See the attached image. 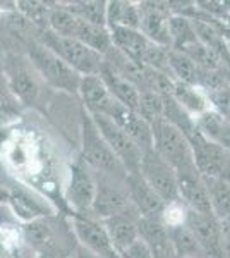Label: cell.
Instances as JSON below:
<instances>
[{"label": "cell", "mask_w": 230, "mask_h": 258, "mask_svg": "<svg viewBox=\"0 0 230 258\" xmlns=\"http://www.w3.org/2000/svg\"><path fill=\"white\" fill-rule=\"evenodd\" d=\"M184 226L196 238L206 258H221V224L215 215L187 209Z\"/></svg>", "instance_id": "5bb4252c"}, {"label": "cell", "mask_w": 230, "mask_h": 258, "mask_svg": "<svg viewBox=\"0 0 230 258\" xmlns=\"http://www.w3.org/2000/svg\"><path fill=\"white\" fill-rule=\"evenodd\" d=\"M0 26H2V14H0Z\"/></svg>", "instance_id": "ee69618b"}, {"label": "cell", "mask_w": 230, "mask_h": 258, "mask_svg": "<svg viewBox=\"0 0 230 258\" xmlns=\"http://www.w3.org/2000/svg\"><path fill=\"white\" fill-rule=\"evenodd\" d=\"M78 95L83 100L85 112L90 115H105L110 117L112 112L117 107V102L110 93H108L105 83L98 74L93 76H83L79 83Z\"/></svg>", "instance_id": "e0dca14e"}, {"label": "cell", "mask_w": 230, "mask_h": 258, "mask_svg": "<svg viewBox=\"0 0 230 258\" xmlns=\"http://www.w3.org/2000/svg\"><path fill=\"white\" fill-rule=\"evenodd\" d=\"M139 219L141 215L137 214V210L129 205L125 210L102 220L115 251H122L139 239Z\"/></svg>", "instance_id": "2e32d148"}, {"label": "cell", "mask_w": 230, "mask_h": 258, "mask_svg": "<svg viewBox=\"0 0 230 258\" xmlns=\"http://www.w3.org/2000/svg\"><path fill=\"white\" fill-rule=\"evenodd\" d=\"M21 103L14 98L6 83H0V115H14L19 112Z\"/></svg>", "instance_id": "e575fe53"}, {"label": "cell", "mask_w": 230, "mask_h": 258, "mask_svg": "<svg viewBox=\"0 0 230 258\" xmlns=\"http://www.w3.org/2000/svg\"><path fill=\"white\" fill-rule=\"evenodd\" d=\"M47 30L57 33L60 36H65V38L81 41L83 45L98 52L100 55H105L112 47L108 28L85 23V21L76 18L74 14H70L64 7V4L53 2L52 9H50Z\"/></svg>", "instance_id": "7a4b0ae2"}, {"label": "cell", "mask_w": 230, "mask_h": 258, "mask_svg": "<svg viewBox=\"0 0 230 258\" xmlns=\"http://www.w3.org/2000/svg\"><path fill=\"white\" fill-rule=\"evenodd\" d=\"M19 220L9 207V203H0V227H14Z\"/></svg>", "instance_id": "74e56055"}, {"label": "cell", "mask_w": 230, "mask_h": 258, "mask_svg": "<svg viewBox=\"0 0 230 258\" xmlns=\"http://www.w3.org/2000/svg\"><path fill=\"white\" fill-rule=\"evenodd\" d=\"M4 81V78H0V83H2Z\"/></svg>", "instance_id": "f6af8a7d"}, {"label": "cell", "mask_w": 230, "mask_h": 258, "mask_svg": "<svg viewBox=\"0 0 230 258\" xmlns=\"http://www.w3.org/2000/svg\"><path fill=\"white\" fill-rule=\"evenodd\" d=\"M7 157H9V162L14 167L18 169H23L28 165L29 162V153H28V148L24 147L23 143H12V147L9 148V152H7Z\"/></svg>", "instance_id": "d590c367"}, {"label": "cell", "mask_w": 230, "mask_h": 258, "mask_svg": "<svg viewBox=\"0 0 230 258\" xmlns=\"http://www.w3.org/2000/svg\"><path fill=\"white\" fill-rule=\"evenodd\" d=\"M95 174V198L90 215L98 220H105L112 215L119 214L131 205L129 202L125 177H114L107 174Z\"/></svg>", "instance_id": "30bf717a"}, {"label": "cell", "mask_w": 230, "mask_h": 258, "mask_svg": "<svg viewBox=\"0 0 230 258\" xmlns=\"http://www.w3.org/2000/svg\"><path fill=\"white\" fill-rule=\"evenodd\" d=\"M24 55L41 81L53 86L55 90H64L67 93L78 95V88L83 76H79L76 71L64 64L55 53L50 52L36 38L24 43Z\"/></svg>", "instance_id": "3957f363"}, {"label": "cell", "mask_w": 230, "mask_h": 258, "mask_svg": "<svg viewBox=\"0 0 230 258\" xmlns=\"http://www.w3.org/2000/svg\"><path fill=\"white\" fill-rule=\"evenodd\" d=\"M70 229H72V234L79 246L95 253L96 256L105 258L115 251L102 220L91 217V215L74 214L70 219Z\"/></svg>", "instance_id": "4fadbf2b"}, {"label": "cell", "mask_w": 230, "mask_h": 258, "mask_svg": "<svg viewBox=\"0 0 230 258\" xmlns=\"http://www.w3.org/2000/svg\"><path fill=\"white\" fill-rule=\"evenodd\" d=\"M33 258H50V256H45V255H35Z\"/></svg>", "instance_id": "7bdbcfd3"}, {"label": "cell", "mask_w": 230, "mask_h": 258, "mask_svg": "<svg viewBox=\"0 0 230 258\" xmlns=\"http://www.w3.org/2000/svg\"><path fill=\"white\" fill-rule=\"evenodd\" d=\"M198 172L208 179L230 181V150L208 140L199 129L187 136Z\"/></svg>", "instance_id": "52a82bcc"}, {"label": "cell", "mask_w": 230, "mask_h": 258, "mask_svg": "<svg viewBox=\"0 0 230 258\" xmlns=\"http://www.w3.org/2000/svg\"><path fill=\"white\" fill-rule=\"evenodd\" d=\"M33 256H35V253H33L31 249L23 243V244H19L16 249H12L6 258H33Z\"/></svg>", "instance_id": "f35d334b"}, {"label": "cell", "mask_w": 230, "mask_h": 258, "mask_svg": "<svg viewBox=\"0 0 230 258\" xmlns=\"http://www.w3.org/2000/svg\"><path fill=\"white\" fill-rule=\"evenodd\" d=\"M169 71H170V76L174 78V81L199 86L201 71L198 69V66H196L186 53L170 48L169 50Z\"/></svg>", "instance_id": "f546056e"}, {"label": "cell", "mask_w": 230, "mask_h": 258, "mask_svg": "<svg viewBox=\"0 0 230 258\" xmlns=\"http://www.w3.org/2000/svg\"><path fill=\"white\" fill-rule=\"evenodd\" d=\"M136 112L149 126L158 122L163 119V97L155 91H141Z\"/></svg>", "instance_id": "d6a6232c"}, {"label": "cell", "mask_w": 230, "mask_h": 258, "mask_svg": "<svg viewBox=\"0 0 230 258\" xmlns=\"http://www.w3.org/2000/svg\"><path fill=\"white\" fill-rule=\"evenodd\" d=\"M19 244V234L14 227H0V258H6Z\"/></svg>", "instance_id": "836d02e7"}, {"label": "cell", "mask_w": 230, "mask_h": 258, "mask_svg": "<svg viewBox=\"0 0 230 258\" xmlns=\"http://www.w3.org/2000/svg\"><path fill=\"white\" fill-rule=\"evenodd\" d=\"M137 172L151 186L155 193L163 200L165 205L181 202L179 200V188H177V172L153 148L143 152Z\"/></svg>", "instance_id": "9c48e42d"}, {"label": "cell", "mask_w": 230, "mask_h": 258, "mask_svg": "<svg viewBox=\"0 0 230 258\" xmlns=\"http://www.w3.org/2000/svg\"><path fill=\"white\" fill-rule=\"evenodd\" d=\"M177 188H179V200L184 203L186 209L199 212V214H211L206 184H204V179L198 172V169L179 172Z\"/></svg>", "instance_id": "d6986e66"}, {"label": "cell", "mask_w": 230, "mask_h": 258, "mask_svg": "<svg viewBox=\"0 0 230 258\" xmlns=\"http://www.w3.org/2000/svg\"><path fill=\"white\" fill-rule=\"evenodd\" d=\"M36 40L53 52L64 64L76 71L79 76H93L98 74L103 66V55L83 45L81 41L65 38L50 30H41L36 35Z\"/></svg>", "instance_id": "277c9868"}, {"label": "cell", "mask_w": 230, "mask_h": 258, "mask_svg": "<svg viewBox=\"0 0 230 258\" xmlns=\"http://www.w3.org/2000/svg\"><path fill=\"white\" fill-rule=\"evenodd\" d=\"M117 253H119L120 258H153L149 248L141 239L134 241L131 246H127L122 251H117Z\"/></svg>", "instance_id": "8d00e7d4"}, {"label": "cell", "mask_w": 230, "mask_h": 258, "mask_svg": "<svg viewBox=\"0 0 230 258\" xmlns=\"http://www.w3.org/2000/svg\"><path fill=\"white\" fill-rule=\"evenodd\" d=\"M139 4L127 0H110L107 2V28H129L139 30Z\"/></svg>", "instance_id": "d4e9b609"}, {"label": "cell", "mask_w": 230, "mask_h": 258, "mask_svg": "<svg viewBox=\"0 0 230 258\" xmlns=\"http://www.w3.org/2000/svg\"><path fill=\"white\" fill-rule=\"evenodd\" d=\"M90 117L93 119L100 135L103 136V140L107 141L110 150L115 153V157L120 160V164L124 165L125 172L127 174L137 172L139 170L141 157H143L141 148L112 119L105 117V115H90Z\"/></svg>", "instance_id": "8fae6325"}, {"label": "cell", "mask_w": 230, "mask_h": 258, "mask_svg": "<svg viewBox=\"0 0 230 258\" xmlns=\"http://www.w3.org/2000/svg\"><path fill=\"white\" fill-rule=\"evenodd\" d=\"M98 76L102 78V81L105 83L108 93L114 97V100L120 105L127 107V109L134 110L137 109V102H139V90L136 88L132 83H129L127 80H124L122 76L115 74L112 69H108L105 64L102 66Z\"/></svg>", "instance_id": "cb8c5ba5"}, {"label": "cell", "mask_w": 230, "mask_h": 258, "mask_svg": "<svg viewBox=\"0 0 230 258\" xmlns=\"http://www.w3.org/2000/svg\"><path fill=\"white\" fill-rule=\"evenodd\" d=\"M4 60H6V52L0 47V78H2V73H4Z\"/></svg>", "instance_id": "60d3db41"}, {"label": "cell", "mask_w": 230, "mask_h": 258, "mask_svg": "<svg viewBox=\"0 0 230 258\" xmlns=\"http://www.w3.org/2000/svg\"><path fill=\"white\" fill-rule=\"evenodd\" d=\"M4 83L21 105H31L40 95V78L26 55L7 53L4 60Z\"/></svg>", "instance_id": "ba28073f"}, {"label": "cell", "mask_w": 230, "mask_h": 258, "mask_svg": "<svg viewBox=\"0 0 230 258\" xmlns=\"http://www.w3.org/2000/svg\"><path fill=\"white\" fill-rule=\"evenodd\" d=\"M95 198V174L79 159L70 165L69 182L65 188V200L72 207L74 214L90 215Z\"/></svg>", "instance_id": "7c38bea8"}, {"label": "cell", "mask_w": 230, "mask_h": 258, "mask_svg": "<svg viewBox=\"0 0 230 258\" xmlns=\"http://www.w3.org/2000/svg\"><path fill=\"white\" fill-rule=\"evenodd\" d=\"M203 179L208 189L211 214L218 220H228L230 219V181L208 179V177Z\"/></svg>", "instance_id": "4316f807"}, {"label": "cell", "mask_w": 230, "mask_h": 258, "mask_svg": "<svg viewBox=\"0 0 230 258\" xmlns=\"http://www.w3.org/2000/svg\"><path fill=\"white\" fill-rule=\"evenodd\" d=\"M64 7L85 23L107 28V2L103 0H79L65 2Z\"/></svg>", "instance_id": "f1b7e54d"}, {"label": "cell", "mask_w": 230, "mask_h": 258, "mask_svg": "<svg viewBox=\"0 0 230 258\" xmlns=\"http://www.w3.org/2000/svg\"><path fill=\"white\" fill-rule=\"evenodd\" d=\"M139 239L149 248L153 258H175L169 227L163 224L162 217H141Z\"/></svg>", "instance_id": "7402d4cb"}, {"label": "cell", "mask_w": 230, "mask_h": 258, "mask_svg": "<svg viewBox=\"0 0 230 258\" xmlns=\"http://www.w3.org/2000/svg\"><path fill=\"white\" fill-rule=\"evenodd\" d=\"M21 238L35 255H45L50 258H70L78 246L70 224L62 222L53 215L24 224Z\"/></svg>", "instance_id": "6da1fadb"}, {"label": "cell", "mask_w": 230, "mask_h": 258, "mask_svg": "<svg viewBox=\"0 0 230 258\" xmlns=\"http://www.w3.org/2000/svg\"><path fill=\"white\" fill-rule=\"evenodd\" d=\"M196 126L208 140L230 150V120L215 110H208L196 117Z\"/></svg>", "instance_id": "484cf974"}, {"label": "cell", "mask_w": 230, "mask_h": 258, "mask_svg": "<svg viewBox=\"0 0 230 258\" xmlns=\"http://www.w3.org/2000/svg\"><path fill=\"white\" fill-rule=\"evenodd\" d=\"M184 110L192 117H199L204 112L211 110L210 100H208V93L201 86L198 85H187V83L175 81L172 95H170Z\"/></svg>", "instance_id": "603a6c76"}, {"label": "cell", "mask_w": 230, "mask_h": 258, "mask_svg": "<svg viewBox=\"0 0 230 258\" xmlns=\"http://www.w3.org/2000/svg\"><path fill=\"white\" fill-rule=\"evenodd\" d=\"M169 35H170V48L172 50H186L192 43L198 41L194 31L192 19L187 16H170L169 18Z\"/></svg>", "instance_id": "4dcf8cb0"}, {"label": "cell", "mask_w": 230, "mask_h": 258, "mask_svg": "<svg viewBox=\"0 0 230 258\" xmlns=\"http://www.w3.org/2000/svg\"><path fill=\"white\" fill-rule=\"evenodd\" d=\"M125 188H127L129 202L141 217H162L165 203L155 193L151 186L139 176V172L125 176Z\"/></svg>", "instance_id": "ac0fdd59"}, {"label": "cell", "mask_w": 230, "mask_h": 258, "mask_svg": "<svg viewBox=\"0 0 230 258\" xmlns=\"http://www.w3.org/2000/svg\"><path fill=\"white\" fill-rule=\"evenodd\" d=\"M81 160L90 167L93 172L107 174V176H114L124 179L127 176L124 165L115 157L103 136L96 129L93 119L90 115L83 114L81 117Z\"/></svg>", "instance_id": "5b68a950"}, {"label": "cell", "mask_w": 230, "mask_h": 258, "mask_svg": "<svg viewBox=\"0 0 230 258\" xmlns=\"http://www.w3.org/2000/svg\"><path fill=\"white\" fill-rule=\"evenodd\" d=\"M7 191H9L7 193V203H9V207L19 222L28 224L35 219L52 215L48 203L38 198L29 189H24L21 186H7Z\"/></svg>", "instance_id": "ffe728a7"}, {"label": "cell", "mask_w": 230, "mask_h": 258, "mask_svg": "<svg viewBox=\"0 0 230 258\" xmlns=\"http://www.w3.org/2000/svg\"><path fill=\"white\" fill-rule=\"evenodd\" d=\"M153 133V150L169 162L175 172H186V170L196 169L194 159H192V150L189 140L186 138L182 131L167 122L165 119L151 124Z\"/></svg>", "instance_id": "8992f818"}, {"label": "cell", "mask_w": 230, "mask_h": 258, "mask_svg": "<svg viewBox=\"0 0 230 258\" xmlns=\"http://www.w3.org/2000/svg\"><path fill=\"white\" fill-rule=\"evenodd\" d=\"M139 31L153 43L170 48L169 18L172 12L169 4L160 2H139Z\"/></svg>", "instance_id": "9a60e30c"}, {"label": "cell", "mask_w": 230, "mask_h": 258, "mask_svg": "<svg viewBox=\"0 0 230 258\" xmlns=\"http://www.w3.org/2000/svg\"><path fill=\"white\" fill-rule=\"evenodd\" d=\"M108 119L114 120L117 126L122 129L125 135H127L129 138L141 148V152H146V150L153 148L151 126H149L143 117H139L137 112L127 109V107L120 105V103H117V107Z\"/></svg>", "instance_id": "44dd1931"}, {"label": "cell", "mask_w": 230, "mask_h": 258, "mask_svg": "<svg viewBox=\"0 0 230 258\" xmlns=\"http://www.w3.org/2000/svg\"><path fill=\"white\" fill-rule=\"evenodd\" d=\"M70 258H100V256H96L95 253L88 251V249L81 248V246L78 244L76 249H74V253H72V256H70Z\"/></svg>", "instance_id": "ab89813d"}, {"label": "cell", "mask_w": 230, "mask_h": 258, "mask_svg": "<svg viewBox=\"0 0 230 258\" xmlns=\"http://www.w3.org/2000/svg\"><path fill=\"white\" fill-rule=\"evenodd\" d=\"M52 6V2H41V0H19L16 2V12L23 16L31 26L41 31L48 28V16Z\"/></svg>", "instance_id": "1f68e13d"}, {"label": "cell", "mask_w": 230, "mask_h": 258, "mask_svg": "<svg viewBox=\"0 0 230 258\" xmlns=\"http://www.w3.org/2000/svg\"><path fill=\"white\" fill-rule=\"evenodd\" d=\"M169 236L175 258H206V253L184 224L169 227Z\"/></svg>", "instance_id": "83f0119b"}, {"label": "cell", "mask_w": 230, "mask_h": 258, "mask_svg": "<svg viewBox=\"0 0 230 258\" xmlns=\"http://www.w3.org/2000/svg\"><path fill=\"white\" fill-rule=\"evenodd\" d=\"M225 119L227 120H230V105H228V109H227V112H225V115H223Z\"/></svg>", "instance_id": "b9f144b4"}]
</instances>
